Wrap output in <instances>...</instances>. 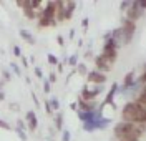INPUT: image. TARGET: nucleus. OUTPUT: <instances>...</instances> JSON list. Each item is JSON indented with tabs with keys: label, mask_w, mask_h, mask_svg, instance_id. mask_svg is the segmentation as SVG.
<instances>
[{
	"label": "nucleus",
	"mask_w": 146,
	"mask_h": 141,
	"mask_svg": "<svg viewBox=\"0 0 146 141\" xmlns=\"http://www.w3.org/2000/svg\"><path fill=\"white\" fill-rule=\"evenodd\" d=\"M2 75H3V81H10V78H12V73H10L9 70H2Z\"/></svg>",
	"instance_id": "nucleus-31"
},
{
	"label": "nucleus",
	"mask_w": 146,
	"mask_h": 141,
	"mask_svg": "<svg viewBox=\"0 0 146 141\" xmlns=\"http://www.w3.org/2000/svg\"><path fill=\"white\" fill-rule=\"evenodd\" d=\"M58 23L55 20H48V19H42V17H36V27L38 28H50V27H56Z\"/></svg>",
	"instance_id": "nucleus-16"
},
{
	"label": "nucleus",
	"mask_w": 146,
	"mask_h": 141,
	"mask_svg": "<svg viewBox=\"0 0 146 141\" xmlns=\"http://www.w3.org/2000/svg\"><path fill=\"white\" fill-rule=\"evenodd\" d=\"M93 62H95V70H98V71H101V73H108L110 70H111V66L105 62V58L101 55H95V58H93Z\"/></svg>",
	"instance_id": "nucleus-12"
},
{
	"label": "nucleus",
	"mask_w": 146,
	"mask_h": 141,
	"mask_svg": "<svg viewBox=\"0 0 146 141\" xmlns=\"http://www.w3.org/2000/svg\"><path fill=\"white\" fill-rule=\"evenodd\" d=\"M3 83H5V81L2 80V81H0V91H2V88H3Z\"/></svg>",
	"instance_id": "nucleus-46"
},
{
	"label": "nucleus",
	"mask_w": 146,
	"mask_h": 141,
	"mask_svg": "<svg viewBox=\"0 0 146 141\" xmlns=\"http://www.w3.org/2000/svg\"><path fill=\"white\" fill-rule=\"evenodd\" d=\"M135 35H129L126 33L125 30H121V28H115V30H111V40L116 43V47H126L128 43H131V40H133Z\"/></svg>",
	"instance_id": "nucleus-3"
},
{
	"label": "nucleus",
	"mask_w": 146,
	"mask_h": 141,
	"mask_svg": "<svg viewBox=\"0 0 146 141\" xmlns=\"http://www.w3.org/2000/svg\"><path fill=\"white\" fill-rule=\"evenodd\" d=\"M15 128H18V130H23V131H27V124H25V121L23 120H17V126Z\"/></svg>",
	"instance_id": "nucleus-29"
},
{
	"label": "nucleus",
	"mask_w": 146,
	"mask_h": 141,
	"mask_svg": "<svg viewBox=\"0 0 146 141\" xmlns=\"http://www.w3.org/2000/svg\"><path fill=\"white\" fill-rule=\"evenodd\" d=\"M76 71H78V73H82V75H86V73H88V68H86V63H80V62H78V65H76Z\"/></svg>",
	"instance_id": "nucleus-22"
},
{
	"label": "nucleus",
	"mask_w": 146,
	"mask_h": 141,
	"mask_svg": "<svg viewBox=\"0 0 146 141\" xmlns=\"http://www.w3.org/2000/svg\"><path fill=\"white\" fill-rule=\"evenodd\" d=\"M105 91V86L103 85H95V86H83L82 93H80V100H96V96L100 93Z\"/></svg>",
	"instance_id": "nucleus-4"
},
{
	"label": "nucleus",
	"mask_w": 146,
	"mask_h": 141,
	"mask_svg": "<svg viewBox=\"0 0 146 141\" xmlns=\"http://www.w3.org/2000/svg\"><path fill=\"white\" fill-rule=\"evenodd\" d=\"M125 13H126V20L135 22V23H136L138 20H141L143 17H145V10L138 7L136 0H131V5H129V9H128Z\"/></svg>",
	"instance_id": "nucleus-6"
},
{
	"label": "nucleus",
	"mask_w": 146,
	"mask_h": 141,
	"mask_svg": "<svg viewBox=\"0 0 146 141\" xmlns=\"http://www.w3.org/2000/svg\"><path fill=\"white\" fill-rule=\"evenodd\" d=\"M10 70H12V73H15L17 76H22V70H20V66H18L15 62L10 63Z\"/></svg>",
	"instance_id": "nucleus-23"
},
{
	"label": "nucleus",
	"mask_w": 146,
	"mask_h": 141,
	"mask_svg": "<svg viewBox=\"0 0 146 141\" xmlns=\"http://www.w3.org/2000/svg\"><path fill=\"white\" fill-rule=\"evenodd\" d=\"M56 42H58V45H60V47H65V38L62 37V35H58V37H56Z\"/></svg>",
	"instance_id": "nucleus-37"
},
{
	"label": "nucleus",
	"mask_w": 146,
	"mask_h": 141,
	"mask_svg": "<svg viewBox=\"0 0 146 141\" xmlns=\"http://www.w3.org/2000/svg\"><path fill=\"white\" fill-rule=\"evenodd\" d=\"M18 35H20V38L23 40V42H27L28 45H35L36 43V38L28 32V30H25V28H22L20 32H18Z\"/></svg>",
	"instance_id": "nucleus-15"
},
{
	"label": "nucleus",
	"mask_w": 146,
	"mask_h": 141,
	"mask_svg": "<svg viewBox=\"0 0 146 141\" xmlns=\"http://www.w3.org/2000/svg\"><path fill=\"white\" fill-rule=\"evenodd\" d=\"M28 5L33 10H36V12L42 10V2H40V0H28Z\"/></svg>",
	"instance_id": "nucleus-21"
},
{
	"label": "nucleus",
	"mask_w": 146,
	"mask_h": 141,
	"mask_svg": "<svg viewBox=\"0 0 146 141\" xmlns=\"http://www.w3.org/2000/svg\"><path fill=\"white\" fill-rule=\"evenodd\" d=\"M33 71H35V75L38 76V78H43V71H42V68H40V66H35V68H33Z\"/></svg>",
	"instance_id": "nucleus-33"
},
{
	"label": "nucleus",
	"mask_w": 146,
	"mask_h": 141,
	"mask_svg": "<svg viewBox=\"0 0 146 141\" xmlns=\"http://www.w3.org/2000/svg\"><path fill=\"white\" fill-rule=\"evenodd\" d=\"M118 86L119 83H113L110 86V91L106 93V98H105V101L101 106H105V105H111V106H115V96L118 95Z\"/></svg>",
	"instance_id": "nucleus-13"
},
{
	"label": "nucleus",
	"mask_w": 146,
	"mask_h": 141,
	"mask_svg": "<svg viewBox=\"0 0 146 141\" xmlns=\"http://www.w3.org/2000/svg\"><path fill=\"white\" fill-rule=\"evenodd\" d=\"M53 124H55V130H62V128H63V113H62V111L55 113Z\"/></svg>",
	"instance_id": "nucleus-18"
},
{
	"label": "nucleus",
	"mask_w": 146,
	"mask_h": 141,
	"mask_svg": "<svg viewBox=\"0 0 146 141\" xmlns=\"http://www.w3.org/2000/svg\"><path fill=\"white\" fill-rule=\"evenodd\" d=\"M43 105H45V113H46V115H53L52 108H50V105H48V100H46V101H45Z\"/></svg>",
	"instance_id": "nucleus-36"
},
{
	"label": "nucleus",
	"mask_w": 146,
	"mask_h": 141,
	"mask_svg": "<svg viewBox=\"0 0 146 141\" xmlns=\"http://www.w3.org/2000/svg\"><path fill=\"white\" fill-rule=\"evenodd\" d=\"M12 53L15 55V58H20V56H22V50H20V47H18V45H13V48H12Z\"/></svg>",
	"instance_id": "nucleus-27"
},
{
	"label": "nucleus",
	"mask_w": 146,
	"mask_h": 141,
	"mask_svg": "<svg viewBox=\"0 0 146 141\" xmlns=\"http://www.w3.org/2000/svg\"><path fill=\"white\" fill-rule=\"evenodd\" d=\"M22 10H23L25 19H28V20H36V17H38V12H36V10H33L30 5H28V2H27V5H25Z\"/></svg>",
	"instance_id": "nucleus-17"
},
{
	"label": "nucleus",
	"mask_w": 146,
	"mask_h": 141,
	"mask_svg": "<svg viewBox=\"0 0 146 141\" xmlns=\"http://www.w3.org/2000/svg\"><path fill=\"white\" fill-rule=\"evenodd\" d=\"M76 2H63V10H62V22H66V20H72L73 13H75V10H76Z\"/></svg>",
	"instance_id": "nucleus-10"
},
{
	"label": "nucleus",
	"mask_w": 146,
	"mask_h": 141,
	"mask_svg": "<svg viewBox=\"0 0 146 141\" xmlns=\"http://www.w3.org/2000/svg\"><path fill=\"white\" fill-rule=\"evenodd\" d=\"M3 100H5V93H3V90H2V91H0V101H3Z\"/></svg>",
	"instance_id": "nucleus-44"
},
{
	"label": "nucleus",
	"mask_w": 146,
	"mask_h": 141,
	"mask_svg": "<svg viewBox=\"0 0 146 141\" xmlns=\"http://www.w3.org/2000/svg\"><path fill=\"white\" fill-rule=\"evenodd\" d=\"M106 80H108V76L105 73H101V71H98V70H91V71L86 73V81L90 85H105Z\"/></svg>",
	"instance_id": "nucleus-8"
},
{
	"label": "nucleus",
	"mask_w": 146,
	"mask_h": 141,
	"mask_svg": "<svg viewBox=\"0 0 146 141\" xmlns=\"http://www.w3.org/2000/svg\"><path fill=\"white\" fill-rule=\"evenodd\" d=\"M27 2H28V0H17V2H15V5L20 7V9H23V7L27 5Z\"/></svg>",
	"instance_id": "nucleus-34"
},
{
	"label": "nucleus",
	"mask_w": 146,
	"mask_h": 141,
	"mask_svg": "<svg viewBox=\"0 0 146 141\" xmlns=\"http://www.w3.org/2000/svg\"><path fill=\"white\" fill-rule=\"evenodd\" d=\"M119 28L121 30H125L126 33H129V35H135L136 33V23L135 22H129V20H126V19H123L121 20V25H119Z\"/></svg>",
	"instance_id": "nucleus-14"
},
{
	"label": "nucleus",
	"mask_w": 146,
	"mask_h": 141,
	"mask_svg": "<svg viewBox=\"0 0 146 141\" xmlns=\"http://www.w3.org/2000/svg\"><path fill=\"white\" fill-rule=\"evenodd\" d=\"M38 17L48 19V20H55V17H56V2H46L45 5L42 7V10H38Z\"/></svg>",
	"instance_id": "nucleus-7"
},
{
	"label": "nucleus",
	"mask_w": 146,
	"mask_h": 141,
	"mask_svg": "<svg viewBox=\"0 0 146 141\" xmlns=\"http://www.w3.org/2000/svg\"><path fill=\"white\" fill-rule=\"evenodd\" d=\"M72 140V133L68 131V130H63L62 133V141H70Z\"/></svg>",
	"instance_id": "nucleus-28"
},
{
	"label": "nucleus",
	"mask_w": 146,
	"mask_h": 141,
	"mask_svg": "<svg viewBox=\"0 0 146 141\" xmlns=\"http://www.w3.org/2000/svg\"><path fill=\"white\" fill-rule=\"evenodd\" d=\"M121 121L145 124L146 123V106L138 105L136 101H126L121 108Z\"/></svg>",
	"instance_id": "nucleus-1"
},
{
	"label": "nucleus",
	"mask_w": 146,
	"mask_h": 141,
	"mask_svg": "<svg viewBox=\"0 0 146 141\" xmlns=\"http://www.w3.org/2000/svg\"><path fill=\"white\" fill-rule=\"evenodd\" d=\"M20 58H22V65L27 68V66H28V60H27V58H23V56H20Z\"/></svg>",
	"instance_id": "nucleus-40"
},
{
	"label": "nucleus",
	"mask_w": 146,
	"mask_h": 141,
	"mask_svg": "<svg viewBox=\"0 0 146 141\" xmlns=\"http://www.w3.org/2000/svg\"><path fill=\"white\" fill-rule=\"evenodd\" d=\"M70 108H72L73 111H78V106H76V101H75V103H72V105H70Z\"/></svg>",
	"instance_id": "nucleus-41"
},
{
	"label": "nucleus",
	"mask_w": 146,
	"mask_h": 141,
	"mask_svg": "<svg viewBox=\"0 0 146 141\" xmlns=\"http://www.w3.org/2000/svg\"><path fill=\"white\" fill-rule=\"evenodd\" d=\"M129 5H131V0H123V2L119 3V10H121V12H126V10L129 9Z\"/></svg>",
	"instance_id": "nucleus-25"
},
{
	"label": "nucleus",
	"mask_w": 146,
	"mask_h": 141,
	"mask_svg": "<svg viewBox=\"0 0 146 141\" xmlns=\"http://www.w3.org/2000/svg\"><path fill=\"white\" fill-rule=\"evenodd\" d=\"M82 25H83V28H88V19H83Z\"/></svg>",
	"instance_id": "nucleus-42"
},
{
	"label": "nucleus",
	"mask_w": 146,
	"mask_h": 141,
	"mask_svg": "<svg viewBox=\"0 0 146 141\" xmlns=\"http://www.w3.org/2000/svg\"><path fill=\"white\" fill-rule=\"evenodd\" d=\"M15 133H17L18 136H20V140H22V141L27 140V133L23 131V130H18V128H15Z\"/></svg>",
	"instance_id": "nucleus-30"
},
{
	"label": "nucleus",
	"mask_w": 146,
	"mask_h": 141,
	"mask_svg": "<svg viewBox=\"0 0 146 141\" xmlns=\"http://www.w3.org/2000/svg\"><path fill=\"white\" fill-rule=\"evenodd\" d=\"M52 91V83L48 81V80H43V93H50Z\"/></svg>",
	"instance_id": "nucleus-26"
},
{
	"label": "nucleus",
	"mask_w": 146,
	"mask_h": 141,
	"mask_svg": "<svg viewBox=\"0 0 146 141\" xmlns=\"http://www.w3.org/2000/svg\"><path fill=\"white\" fill-rule=\"evenodd\" d=\"M0 128H3V130H9V131L12 130V126H10V124L5 121V120H0Z\"/></svg>",
	"instance_id": "nucleus-32"
},
{
	"label": "nucleus",
	"mask_w": 146,
	"mask_h": 141,
	"mask_svg": "<svg viewBox=\"0 0 146 141\" xmlns=\"http://www.w3.org/2000/svg\"><path fill=\"white\" fill-rule=\"evenodd\" d=\"M76 106L80 111H95V110H100V103L96 100H80L76 101Z\"/></svg>",
	"instance_id": "nucleus-9"
},
{
	"label": "nucleus",
	"mask_w": 146,
	"mask_h": 141,
	"mask_svg": "<svg viewBox=\"0 0 146 141\" xmlns=\"http://www.w3.org/2000/svg\"><path fill=\"white\" fill-rule=\"evenodd\" d=\"M108 124H111V118H106L103 116L96 121H91V123H83L82 128L83 131H88V133H93V131H98V130H105Z\"/></svg>",
	"instance_id": "nucleus-5"
},
{
	"label": "nucleus",
	"mask_w": 146,
	"mask_h": 141,
	"mask_svg": "<svg viewBox=\"0 0 146 141\" xmlns=\"http://www.w3.org/2000/svg\"><path fill=\"white\" fill-rule=\"evenodd\" d=\"M23 121H25V124H27L28 131H36V128H38V118H36V115H35L33 110H28Z\"/></svg>",
	"instance_id": "nucleus-11"
},
{
	"label": "nucleus",
	"mask_w": 146,
	"mask_h": 141,
	"mask_svg": "<svg viewBox=\"0 0 146 141\" xmlns=\"http://www.w3.org/2000/svg\"><path fill=\"white\" fill-rule=\"evenodd\" d=\"M63 63H58V70H60V71H63Z\"/></svg>",
	"instance_id": "nucleus-45"
},
{
	"label": "nucleus",
	"mask_w": 146,
	"mask_h": 141,
	"mask_svg": "<svg viewBox=\"0 0 146 141\" xmlns=\"http://www.w3.org/2000/svg\"><path fill=\"white\" fill-rule=\"evenodd\" d=\"M32 98H33V103H35L36 106H40V101H38V98H36V95H35V93H32Z\"/></svg>",
	"instance_id": "nucleus-39"
},
{
	"label": "nucleus",
	"mask_w": 146,
	"mask_h": 141,
	"mask_svg": "<svg viewBox=\"0 0 146 141\" xmlns=\"http://www.w3.org/2000/svg\"><path fill=\"white\" fill-rule=\"evenodd\" d=\"M56 78H58V76H56V73H50V75H48V81L53 85L55 81H56Z\"/></svg>",
	"instance_id": "nucleus-35"
},
{
	"label": "nucleus",
	"mask_w": 146,
	"mask_h": 141,
	"mask_svg": "<svg viewBox=\"0 0 146 141\" xmlns=\"http://www.w3.org/2000/svg\"><path fill=\"white\" fill-rule=\"evenodd\" d=\"M143 134H145V124L119 121L113 126V138L115 140H123V138H138V140H141Z\"/></svg>",
	"instance_id": "nucleus-2"
},
{
	"label": "nucleus",
	"mask_w": 146,
	"mask_h": 141,
	"mask_svg": "<svg viewBox=\"0 0 146 141\" xmlns=\"http://www.w3.org/2000/svg\"><path fill=\"white\" fill-rule=\"evenodd\" d=\"M68 38H70V40H73V38H75V30H70V35H68Z\"/></svg>",
	"instance_id": "nucleus-43"
},
{
	"label": "nucleus",
	"mask_w": 146,
	"mask_h": 141,
	"mask_svg": "<svg viewBox=\"0 0 146 141\" xmlns=\"http://www.w3.org/2000/svg\"><path fill=\"white\" fill-rule=\"evenodd\" d=\"M46 60H48V63H50V65H58V63H60V62H58V56L53 55V53H48Z\"/></svg>",
	"instance_id": "nucleus-24"
},
{
	"label": "nucleus",
	"mask_w": 146,
	"mask_h": 141,
	"mask_svg": "<svg viewBox=\"0 0 146 141\" xmlns=\"http://www.w3.org/2000/svg\"><path fill=\"white\" fill-rule=\"evenodd\" d=\"M85 58H88V60H93V58H95L93 52H91V50H86V53H85Z\"/></svg>",
	"instance_id": "nucleus-38"
},
{
	"label": "nucleus",
	"mask_w": 146,
	"mask_h": 141,
	"mask_svg": "<svg viewBox=\"0 0 146 141\" xmlns=\"http://www.w3.org/2000/svg\"><path fill=\"white\" fill-rule=\"evenodd\" d=\"M66 65L72 66V68H76V65H78V55L76 53L70 55V58H66Z\"/></svg>",
	"instance_id": "nucleus-20"
},
{
	"label": "nucleus",
	"mask_w": 146,
	"mask_h": 141,
	"mask_svg": "<svg viewBox=\"0 0 146 141\" xmlns=\"http://www.w3.org/2000/svg\"><path fill=\"white\" fill-rule=\"evenodd\" d=\"M48 105H50V108H52V111H60V100H58V98H50V100H48Z\"/></svg>",
	"instance_id": "nucleus-19"
}]
</instances>
